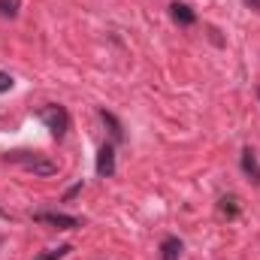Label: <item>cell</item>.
I'll use <instances>...</instances> for the list:
<instances>
[{"mask_svg":"<svg viewBox=\"0 0 260 260\" xmlns=\"http://www.w3.org/2000/svg\"><path fill=\"white\" fill-rule=\"evenodd\" d=\"M70 251H73L70 245H61V248H52V251H46V254H40L37 260H64L67 254H70Z\"/></svg>","mask_w":260,"mask_h":260,"instance_id":"30bf717a","label":"cell"},{"mask_svg":"<svg viewBox=\"0 0 260 260\" xmlns=\"http://www.w3.org/2000/svg\"><path fill=\"white\" fill-rule=\"evenodd\" d=\"M97 176H103V179H109V176H115V148L106 142L103 148H100V154H97Z\"/></svg>","mask_w":260,"mask_h":260,"instance_id":"277c9868","label":"cell"},{"mask_svg":"<svg viewBox=\"0 0 260 260\" xmlns=\"http://www.w3.org/2000/svg\"><path fill=\"white\" fill-rule=\"evenodd\" d=\"M40 121L52 130L55 139H61L67 130H70V112H67L64 106H58V103H49V106L40 109Z\"/></svg>","mask_w":260,"mask_h":260,"instance_id":"7a4b0ae2","label":"cell"},{"mask_svg":"<svg viewBox=\"0 0 260 260\" xmlns=\"http://www.w3.org/2000/svg\"><path fill=\"white\" fill-rule=\"evenodd\" d=\"M182 257V239L179 236H167L160 242V260H179Z\"/></svg>","mask_w":260,"mask_h":260,"instance_id":"52a82bcc","label":"cell"},{"mask_svg":"<svg viewBox=\"0 0 260 260\" xmlns=\"http://www.w3.org/2000/svg\"><path fill=\"white\" fill-rule=\"evenodd\" d=\"M242 170H245V176H251L254 185H260V160H257V154H254L251 148L242 151Z\"/></svg>","mask_w":260,"mask_h":260,"instance_id":"8992f818","label":"cell"},{"mask_svg":"<svg viewBox=\"0 0 260 260\" xmlns=\"http://www.w3.org/2000/svg\"><path fill=\"white\" fill-rule=\"evenodd\" d=\"M170 15H173V21H176V24H182V27H191V24L197 21L194 9H191V6H185V3H173V6H170Z\"/></svg>","mask_w":260,"mask_h":260,"instance_id":"5b68a950","label":"cell"},{"mask_svg":"<svg viewBox=\"0 0 260 260\" xmlns=\"http://www.w3.org/2000/svg\"><path fill=\"white\" fill-rule=\"evenodd\" d=\"M21 12V0H0V18H18Z\"/></svg>","mask_w":260,"mask_h":260,"instance_id":"ba28073f","label":"cell"},{"mask_svg":"<svg viewBox=\"0 0 260 260\" xmlns=\"http://www.w3.org/2000/svg\"><path fill=\"white\" fill-rule=\"evenodd\" d=\"M257 97H260V91H257Z\"/></svg>","mask_w":260,"mask_h":260,"instance_id":"4fadbf2b","label":"cell"},{"mask_svg":"<svg viewBox=\"0 0 260 260\" xmlns=\"http://www.w3.org/2000/svg\"><path fill=\"white\" fill-rule=\"evenodd\" d=\"M12 85H15V79H12L9 73H0V94H6V91H12Z\"/></svg>","mask_w":260,"mask_h":260,"instance_id":"8fae6325","label":"cell"},{"mask_svg":"<svg viewBox=\"0 0 260 260\" xmlns=\"http://www.w3.org/2000/svg\"><path fill=\"white\" fill-rule=\"evenodd\" d=\"M100 118L109 124V130H112V139H121L124 136V130H121V124H118V118L112 115V112H106V109H100Z\"/></svg>","mask_w":260,"mask_h":260,"instance_id":"9c48e42d","label":"cell"},{"mask_svg":"<svg viewBox=\"0 0 260 260\" xmlns=\"http://www.w3.org/2000/svg\"><path fill=\"white\" fill-rule=\"evenodd\" d=\"M34 221L52 224V227H58V230H76V227H82V221H79L76 215H64V212H37Z\"/></svg>","mask_w":260,"mask_h":260,"instance_id":"3957f363","label":"cell"},{"mask_svg":"<svg viewBox=\"0 0 260 260\" xmlns=\"http://www.w3.org/2000/svg\"><path fill=\"white\" fill-rule=\"evenodd\" d=\"M6 164H18V167L37 173V176H55L58 173V164L49 160V157H43V154H37V151H9Z\"/></svg>","mask_w":260,"mask_h":260,"instance_id":"6da1fadb","label":"cell"},{"mask_svg":"<svg viewBox=\"0 0 260 260\" xmlns=\"http://www.w3.org/2000/svg\"><path fill=\"white\" fill-rule=\"evenodd\" d=\"M245 3H248L251 9H257V12H260V0H245Z\"/></svg>","mask_w":260,"mask_h":260,"instance_id":"7c38bea8","label":"cell"}]
</instances>
